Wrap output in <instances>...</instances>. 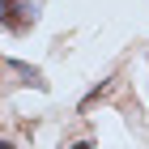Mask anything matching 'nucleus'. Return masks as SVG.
<instances>
[{"instance_id":"f257e3e1","label":"nucleus","mask_w":149,"mask_h":149,"mask_svg":"<svg viewBox=\"0 0 149 149\" xmlns=\"http://www.w3.org/2000/svg\"><path fill=\"white\" fill-rule=\"evenodd\" d=\"M30 22H34V13L26 0H0V26L4 30H26Z\"/></svg>"},{"instance_id":"f03ea898","label":"nucleus","mask_w":149,"mask_h":149,"mask_svg":"<svg viewBox=\"0 0 149 149\" xmlns=\"http://www.w3.org/2000/svg\"><path fill=\"white\" fill-rule=\"evenodd\" d=\"M72 149H94V145H90V141H77V145H72Z\"/></svg>"}]
</instances>
